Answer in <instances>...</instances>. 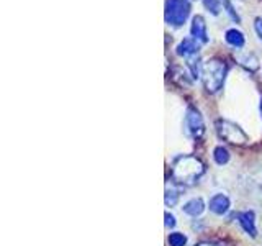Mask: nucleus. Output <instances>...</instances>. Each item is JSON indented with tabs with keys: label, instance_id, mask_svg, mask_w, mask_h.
I'll list each match as a JSON object with an SVG mask.
<instances>
[{
	"label": "nucleus",
	"instance_id": "obj_1",
	"mask_svg": "<svg viewBox=\"0 0 262 246\" xmlns=\"http://www.w3.org/2000/svg\"><path fill=\"white\" fill-rule=\"evenodd\" d=\"M205 174V164L192 154H180L170 164V177L179 186H195Z\"/></svg>",
	"mask_w": 262,
	"mask_h": 246
},
{
	"label": "nucleus",
	"instance_id": "obj_2",
	"mask_svg": "<svg viewBox=\"0 0 262 246\" xmlns=\"http://www.w3.org/2000/svg\"><path fill=\"white\" fill-rule=\"evenodd\" d=\"M228 74V66L220 57H210L203 63L202 68V82L207 92L216 94L218 90L223 89Z\"/></svg>",
	"mask_w": 262,
	"mask_h": 246
},
{
	"label": "nucleus",
	"instance_id": "obj_3",
	"mask_svg": "<svg viewBox=\"0 0 262 246\" xmlns=\"http://www.w3.org/2000/svg\"><path fill=\"white\" fill-rule=\"evenodd\" d=\"M216 133L223 141L234 145V146H246L249 143V136L244 133V130L237 125V123L226 120V118H218L215 123Z\"/></svg>",
	"mask_w": 262,
	"mask_h": 246
},
{
	"label": "nucleus",
	"instance_id": "obj_4",
	"mask_svg": "<svg viewBox=\"0 0 262 246\" xmlns=\"http://www.w3.org/2000/svg\"><path fill=\"white\" fill-rule=\"evenodd\" d=\"M190 0H166V7H164V20L170 27H182L190 16Z\"/></svg>",
	"mask_w": 262,
	"mask_h": 246
},
{
	"label": "nucleus",
	"instance_id": "obj_5",
	"mask_svg": "<svg viewBox=\"0 0 262 246\" xmlns=\"http://www.w3.org/2000/svg\"><path fill=\"white\" fill-rule=\"evenodd\" d=\"M184 130L187 136H190L192 139H200L207 128H205V120L202 117V113L195 107H187L185 110V118H184Z\"/></svg>",
	"mask_w": 262,
	"mask_h": 246
},
{
	"label": "nucleus",
	"instance_id": "obj_6",
	"mask_svg": "<svg viewBox=\"0 0 262 246\" xmlns=\"http://www.w3.org/2000/svg\"><path fill=\"white\" fill-rule=\"evenodd\" d=\"M208 209L211 213H215V215H226L231 209V200H229V197L223 192H218L215 195L210 197L208 200Z\"/></svg>",
	"mask_w": 262,
	"mask_h": 246
},
{
	"label": "nucleus",
	"instance_id": "obj_7",
	"mask_svg": "<svg viewBox=\"0 0 262 246\" xmlns=\"http://www.w3.org/2000/svg\"><path fill=\"white\" fill-rule=\"evenodd\" d=\"M190 35L195 41H199L200 45H207L210 41L208 36V30H207V23H205V18L202 15H195L192 18V25H190Z\"/></svg>",
	"mask_w": 262,
	"mask_h": 246
},
{
	"label": "nucleus",
	"instance_id": "obj_8",
	"mask_svg": "<svg viewBox=\"0 0 262 246\" xmlns=\"http://www.w3.org/2000/svg\"><path fill=\"white\" fill-rule=\"evenodd\" d=\"M237 221H239L241 228L244 230L249 236L256 238L257 236V228H256V213L252 210H244L237 213Z\"/></svg>",
	"mask_w": 262,
	"mask_h": 246
},
{
	"label": "nucleus",
	"instance_id": "obj_9",
	"mask_svg": "<svg viewBox=\"0 0 262 246\" xmlns=\"http://www.w3.org/2000/svg\"><path fill=\"white\" fill-rule=\"evenodd\" d=\"M199 49H200V43L190 36V38H184L182 41H180V43L177 45V48H176V53L180 57H185V59H188V57L199 54Z\"/></svg>",
	"mask_w": 262,
	"mask_h": 246
},
{
	"label": "nucleus",
	"instance_id": "obj_10",
	"mask_svg": "<svg viewBox=\"0 0 262 246\" xmlns=\"http://www.w3.org/2000/svg\"><path fill=\"white\" fill-rule=\"evenodd\" d=\"M234 59L241 68H244L249 72H256L259 69V59L256 57V54H252V53H244L239 49V51L234 54Z\"/></svg>",
	"mask_w": 262,
	"mask_h": 246
},
{
	"label": "nucleus",
	"instance_id": "obj_11",
	"mask_svg": "<svg viewBox=\"0 0 262 246\" xmlns=\"http://www.w3.org/2000/svg\"><path fill=\"white\" fill-rule=\"evenodd\" d=\"M205 209H207V205H205L203 199H200V197H195V199H190L187 200L184 205H182V212L185 213V215L188 217H200L202 213L205 212Z\"/></svg>",
	"mask_w": 262,
	"mask_h": 246
},
{
	"label": "nucleus",
	"instance_id": "obj_12",
	"mask_svg": "<svg viewBox=\"0 0 262 246\" xmlns=\"http://www.w3.org/2000/svg\"><path fill=\"white\" fill-rule=\"evenodd\" d=\"M225 41H226V45H229L231 48L239 51V49H243L246 45V36H244V33L239 31L237 28H228L225 31Z\"/></svg>",
	"mask_w": 262,
	"mask_h": 246
},
{
	"label": "nucleus",
	"instance_id": "obj_13",
	"mask_svg": "<svg viewBox=\"0 0 262 246\" xmlns=\"http://www.w3.org/2000/svg\"><path fill=\"white\" fill-rule=\"evenodd\" d=\"M172 79H174L177 84L182 86V87L192 86V82H193L192 74L188 72L187 69H182V68H172Z\"/></svg>",
	"mask_w": 262,
	"mask_h": 246
},
{
	"label": "nucleus",
	"instance_id": "obj_14",
	"mask_svg": "<svg viewBox=\"0 0 262 246\" xmlns=\"http://www.w3.org/2000/svg\"><path fill=\"white\" fill-rule=\"evenodd\" d=\"M229 158H231V154L226 150L225 146H215V150H213V161H215L218 166H225V164L229 162Z\"/></svg>",
	"mask_w": 262,
	"mask_h": 246
},
{
	"label": "nucleus",
	"instance_id": "obj_15",
	"mask_svg": "<svg viewBox=\"0 0 262 246\" xmlns=\"http://www.w3.org/2000/svg\"><path fill=\"white\" fill-rule=\"evenodd\" d=\"M179 199H180V191L176 187H169L166 189V194H164V202H166L167 207H176L179 203Z\"/></svg>",
	"mask_w": 262,
	"mask_h": 246
},
{
	"label": "nucleus",
	"instance_id": "obj_16",
	"mask_svg": "<svg viewBox=\"0 0 262 246\" xmlns=\"http://www.w3.org/2000/svg\"><path fill=\"white\" fill-rule=\"evenodd\" d=\"M221 5H223V10L226 12V15L229 16V18H231L233 22H236V23H241V16L237 15L231 0H221Z\"/></svg>",
	"mask_w": 262,
	"mask_h": 246
},
{
	"label": "nucleus",
	"instance_id": "obj_17",
	"mask_svg": "<svg viewBox=\"0 0 262 246\" xmlns=\"http://www.w3.org/2000/svg\"><path fill=\"white\" fill-rule=\"evenodd\" d=\"M167 243L169 246H185L187 244V236L180 232H174L167 236Z\"/></svg>",
	"mask_w": 262,
	"mask_h": 246
},
{
	"label": "nucleus",
	"instance_id": "obj_18",
	"mask_svg": "<svg viewBox=\"0 0 262 246\" xmlns=\"http://www.w3.org/2000/svg\"><path fill=\"white\" fill-rule=\"evenodd\" d=\"M202 4L211 15H215V16L220 15L221 7H223V5H221V0H202Z\"/></svg>",
	"mask_w": 262,
	"mask_h": 246
},
{
	"label": "nucleus",
	"instance_id": "obj_19",
	"mask_svg": "<svg viewBox=\"0 0 262 246\" xmlns=\"http://www.w3.org/2000/svg\"><path fill=\"white\" fill-rule=\"evenodd\" d=\"M164 218H166V221H164V225H166V228H167V230L174 228V227L177 225L176 215H172L170 212H166V213H164Z\"/></svg>",
	"mask_w": 262,
	"mask_h": 246
},
{
	"label": "nucleus",
	"instance_id": "obj_20",
	"mask_svg": "<svg viewBox=\"0 0 262 246\" xmlns=\"http://www.w3.org/2000/svg\"><path fill=\"white\" fill-rule=\"evenodd\" d=\"M254 30H256L259 39L262 41V16H257V18L254 20Z\"/></svg>",
	"mask_w": 262,
	"mask_h": 246
},
{
	"label": "nucleus",
	"instance_id": "obj_21",
	"mask_svg": "<svg viewBox=\"0 0 262 246\" xmlns=\"http://www.w3.org/2000/svg\"><path fill=\"white\" fill-rule=\"evenodd\" d=\"M195 246H218V244L210 243V241H203V243H199V244H195Z\"/></svg>",
	"mask_w": 262,
	"mask_h": 246
},
{
	"label": "nucleus",
	"instance_id": "obj_22",
	"mask_svg": "<svg viewBox=\"0 0 262 246\" xmlns=\"http://www.w3.org/2000/svg\"><path fill=\"white\" fill-rule=\"evenodd\" d=\"M259 110H260V120H262V98H260V105H259Z\"/></svg>",
	"mask_w": 262,
	"mask_h": 246
}]
</instances>
